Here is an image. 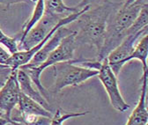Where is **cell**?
<instances>
[{
	"mask_svg": "<svg viewBox=\"0 0 148 125\" xmlns=\"http://www.w3.org/2000/svg\"><path fill=\"white\" fill-rule=\"evenodd\" d=\"M121 5L122 3H112L90 7L81 13L75 21L71 23V27L75 31V40L78 46L87 44L95 47L98 54L104 42L108 18Z\"/></svg>",
	"mask_w": 148,
	"mask_h": 125,
	"instance_id": "1",
	"label": "cell"
},
{
	"mask_svg": "<svg viewBox=\"0 0 148 125\" xmlns=\"http://www.w3.org/2000/svg\"><path fill=\"white\" fill-rule=\"evenodd\" d=\"M145 5H148L143 4L138 0L128 6H124L122 3L118 8L110 14L107 22L104 42L97 54L96 60L101 61L107 58L109 53L122 42L126 36L127 30L133 24L140 11Z\"/></svg>",
	"mask_w": 148,
	"mask_h": 125,
	"instance_id": "2",
	"label": "cell"
},
{
	"mask_svg": "<svg viewBox=\"0 0 148 125\" xmlns=\"http://www.w3.org/2000/svg\"><path fill=\"white\" fill-rule=\"evenodd\" d=\"M77 47L78 44L75 40V31H73L71 33L67 35L66 37H64L61 41L58 47L51 53L42 64H41L40 65L27 64L25 65L21 66L18 69H21L28 75V77L31 79L34 85L38 88L40 93L48 100L49 98L50 97V94L48 91V89H46L42 84L41 76L42 71L46 68L51 67L58 63L73 60L74 52H75Z\"/></svg>",
	"mask_w": 148,
	"mask_h": 125,
	"instance_id": "3",
	"label": "cell"
},
{
	"mask_svg": "<svg viewBox=\"0 0 148 125\" xmlns=\"http://www.w3.org/2000/svg\"><path fill=\"white\" fill-rule=\"evenodd\" d=\"M51 67L54 82L48 91L52 94H58L67 86H77L98 75V70L77 65L72 60L58 63Z\"/></svg>",
	"mask_w": 148,
	"mask_h": 125,
	"instance_id": "4",
	"label": "cell"
},
{
	"mask_svg": "<svg viewBox=\"0 0 148 125\" xmlns=\"http://www.w3.org/2000/svg\"><path fill=\"white\" fill-rule=\"evenodd\" d=\"M97 70V76L108 94L111 106L120 113L127 111L130 109V105L124 100L123 97L122 96L118 85L117 76L113 72L112 69L108 63L107 58L100 61Z\"/></svg>",
	"mask_w": 148,
	"mask_h": 125,
	"instance_id": "5",
	"label": "cell"
},
{
	"mask_svg": "<svg viewBox=\"0 0 148 125\" xmlns=\"http://www.w3.org/2000/svg\"><path fill=\"white\" fill-rule=\"evenodd\" d=\"M62 19L64 18L44 12L39 21L29 29L23 38L18 41V50H29L41 43Z\"/></svg>",
	"mask_w": 148,
	"mask_h": 125,
	"instance_id": "6",
	"label": "cell"
},
{
	"mask_svg": "<svg viewBox=\"0 0 148 125\" xmlns=\"http://www.w3.org/2000/svg\"><path fill=\"white\" fill-rule=\"evenodd\" d=\"M145 33H148V27L137 33L127 34L122 42L108 55V63L116 76H118L121 69L127 63L128 57L132 54L138 40Z\"/></svg>",
	"mask_w": 148,
	"mask_h": 125,
	"instance_id": "7",
	"label": "cell"
},
{
	"mask_svg": "<svg viewBox=\"0 0 148 125\" xmlns=\"http://www.w3.org/2000/svg\"><path fill=\"white\" fill-rule=\"evenodd\" d=\"M17 70L12 69L8 79L0 89V112L10 121L11 115L18 105L21 94L17 81Z\"/></svg>",
	"mask_w": 148,
	"mask_h": 125,
	"instance_id": "8",
	"label": "cell"
},
{
	"mask_svg": "<svg viewBox=\"0 0 148 125\" xmlns=\"http://www.w3.org/2000/svg\"><path fill=\"white\" fill-rule=\"evenodd\" d=\"M73 31L74 29L71 26H63L57 29L49 38V40L43 44V46L35 53L28 64L34 65H40L41 64H42L51 53L58 47L61 41Z\"/></svg>",
	"mask_w": 148,
	"mask_h": 125,
	"instance_id": "9",
	"label": "cell"
},
{
	"mask_svg": "<svg viewBox=\"0 0 148 125\" xmlns=\"http://www.w3.org/2000/svg\"><path fill=\"white\" fill-rule=\"evenodd\" d=\"M17 81L20 86V90L22 94L29 97L30 99L35 100L41 104L44 109L50 111L51 113H55L56 110L53 109V107L49 104V102L43 97V95L40 93L31 79L28 77V75L21 69L17 70Z\"/></svg>",
	"mask_w": 148,
	"mask_h": 125,
	"instance_id": "10",
	"label": "cell"
},
{
	"mask_svg": "<svg viewBox=\"0 0 148 125\" xmlns=\"http://www.w3.org/2000/svg\"><path fill=\"white\" fill-rule=\"evenodd\" d=\"M141 94L136 108L130 115L125 125H147L148 110L146 108L147 73H143L141 78Z\"/></svg>",
	"mask_w": 148,
	"mask_h": 125,
	"instance_id": "11",
	"label": "cell"
},
{
	"mask_svg": "<svg viewBox=\"0 0 148 125\" xmlns=\"http://www.w3.org/2000/svg\"><path fill=\"white\" fill-rule=\"evenodd\" d=\"M17 107H18V113L21 115H42L49 118H52L54 115L50 111L44 109L41 104L30 99L21 92L20 94V98H18V102Z\"/></svg>",
	"mask_w": 148,
	"mask_h": 125,
	"instance_id": "12",
	"label": "cell"
},
{
	"mask_svg": "<svg viewBox=\"0 0 148 125\" xmlns=\"http://www.w3.org/2000/svg\"><path fill=\"white\" fill-rule=\"evenodd\" d=\"M44 8L45 12L57 15L60 18H65L74 12L81 11L76 6H67L64 5L63 0H44Z\"/></svg>",
	"mask_w": 148,
	"mask_h": 125,
	"instance_id": "13",
	"label": "cell"
},
{
	"mask_svg": "<svg viewBox=\"0 0 148 125\" xmlns=\"http://www.w3.org/2000/svg\"><path fill=\"white\" fill-rule=\"evenodd\" d=\"M147 55H148V33H145L143 37H141L132 54L127 59V63L133 59L139 60L143 66V73H147Z\"/></svg>",
	"mask_w": 148,
	"mask_h": 125,
	"instance_id": "14",
	"label": "cell"
},
{
	"mask_svg": "<svg viewBox=\"0 0 148 125\" xmlns=\"http://www.w3.org/2000/svg\"><path fill=\"white\" fill-rule=\"evenodd\" d=\"M89 112H71V113H63L61 109H57L55 111L49 125H63V123L71 118H75L79 116H84L87 115Z\"/></svg>",
	"mask_w": 148,
	"mask_h": 125,
	"instance_id": "15",
	"label": "cell"
},
{
	"mask_svg": "<svg viewBox=\"0 0 148 125\" xmlns=\"http://www.w3.org/2000/svg\"><path fill=\"white\" fill-rule=\"evenodd\" d=\"M0 44L5 46L10 54H13V53L18 51V38L15 37H10L0 29Z\"/></svg>",
	"mask_w": 148,
	"mask_h": 125,
	"instance_id": "16",
	"label": "cell"
},
{
	"mask_svg": "<svg viewBox=\"0 0 148 125\" xmlns=\"http://www.w3.org/2000/svg\"><path fill=\"white\" fill-rule=\"evenodd\" d=\"M113 2H111L110 0H81V1L75 5L79 10H82L86 6L89 7H95V6H101V5H110Z\"/></svg>",
	"mask_w": 148,
	"mask_h": 125,
	"instance_id": "17",
	"label": "cell"
},
{
	"mask_svg": "<svg viewBox=\"0 0 148 125\" xmlns=\"http://www.w3.org/2000/svg\"><path fill=\"white\" fill-rule=\"evenodd\" d=\"M12 69L11 67H9V66L0 68V89L2 88L4 84L8 79V78H9L11 72H12Z\"/></svg>",
	"mask_w": 148,
	"mask_h": 125,
	"instance_id": "18",
	"label": "cell"
},
{
	"mask_svg": "<svg viewBox=\"0 0 148 125\" xmlns=\"http://www.w3.org/2000/svg\"><path fill=\"white\" fill-rule=\"evenodd\" d=\"M11 55L12 54H10V53L7 50H5L1 46V44H0V64H5L6 61L9 59V57H11Z\"/></svg>",
	"mask_w": 148,
	"mask_h": 125,
	"instance_id": "19",
	"label": "cell"
},
{
	"mask_svg": "<svg viewBox=\"0 0 148 125\" xmlns=\"http://www.w3.org/2000/svg\"><path fill=\"white\" fill-rule=\"evenodd\" d=\"M18 3H31V1L30 0H0V4H2L7 7L12 5Z\"/></svg>",
	"mask_w": 148,
	"mask_h": 125,
	"instance_id": "20",
	"label": "cell"
},
{
	"mask_svg": "<svg viewBox=\"0 0 148 125\" xmlns=\"http://www.w3.org/2000/svg\"><path fill=\"white\" fill-rule=\"evenodd\" d=\"M10 123V120L5 117L4 115H0V125H7Z\"/></svg>",
	"mask_w": 148,
	"mask_h": 125,
	"instance_id": "21",
	"label": "cell"
},
{
	"mask_svg": "<svg viewBox=\"0 0 148 125\" xmlns=\"http://www.w3.org/2000/svg\"><path fill=\"white\" fill-rule=\"evenodd\" d=\"M134 2H135V0H125V1L123 3V5L124 6H128V5H132V4L134 3Z\"/></svg>",
	"mask_w": 148,
	"mask_h": 125,
	"instance_id": "22",
	"label": "cell"
},
{
	"mask_svg": "<svg viewBox=\"0 0 148 125\" xmlns=\"http://www.w3.org/2000/svg\"><path fill=\"white\" fill-rule=\"evenodd\" d=\"M5 66H8V65H5V64H0V68H1V67H5Z\"/></svg>",
	"mask_w": 148,
	"mask_h": 125,
	"instance_id": "23",
	"label": "cell"
}]
</instances>
